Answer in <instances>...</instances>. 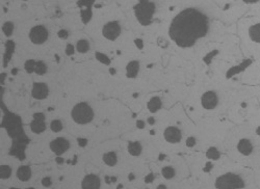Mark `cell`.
Instances as JSON below:
<instances>
[{
    "instance_id": "1",
    "label": "cell",
    "mask_w": 260,
    "mask_h": 189,
    "mask_svg": "<svg viewBox=\"0 0 260 189\" xmlns=\"http://www.w3.org/2000/svg\"><path fill=\"white\" fill-rule=\"evenodd\" d=\"M208 26V18L203 13L195 9H187L174 18L169 35L179 47L187 48L207 35Z\"/></svg>"
},
{
    "instance_id": "2",
    "label": "cell",
    "mask_w": 260,
    "mask_h": 189,
    "mask_svg": "<svg viewBox=\"0 0 260 189\" xmlns=\"http://www.w3.org/2000/svg\"><path fill=\"white\" fill-rule=\"evenodd\" d=\"M215 187L217 189H241L245 187V181L241 179L240 176L227 172L215 180Z\"/></svg>"
},
{
    "instance_id": "3",
    "label": "cell",
    "mask_w": 260,
    "mask_h": 189,
    "mask_svg": "<svg viewBox=\"0 0 260 189\" xmlns=\"http://www.w3.org/2000/svg\"><path fill=\"white\" fill-rule=\"evenodd\" d=\"M71 115L73 120L77 124H88L93 120L94 111L88 103L81 102L73 107Z\"/></svg>"
},
{
    "instance_id": "4",
    "label": "cell",
    "mask_w": 260,
    "mask_h": 189,
    "mask_svg": "<svg viewBox=\"0 0 260 189\" xmlns=\"http://www.w3.org/2000/svg\"><path fill=\"white\" fill-rule=\"evenodd\" d=\"M154 12H155V4L149 1H141L134 6L136 18L141 24L145 26L150 24Z\"/></svg>"
},
{
    "instance_id": "5",
    "label": "cell",
    "mask_w": 260,
    "mask_h": 189,
    "mask_svg": "<svg viewBox=\"0 0 260 189\" xmlns=\"http://www.w3.org/2000/svg\"><path fill=\"white\" fill-rule=\"evenodd\" d=\"M48 30L45 26L43 25H38V26H35L30 29V32H29V39L30 41L32 42L33 44L36 45H40V44H43L45 43L48 39Z\"/></svg>"
},
{
    "instance_id": "6",
    "label": "cell",
    "mask_w": 260,
    "mask_h": 189,
    "mask_svg": "<svg viewBox=\"0 0 260 189\" xmlns=\"http://www.w3.org/2000/svg\"><path fill=\"white\" fill-rule=\"evenodd\" d=\"M102 33H103L104 38H106L107 40L115 41L121 33V26L117 21L107 22L102 29Z\"/></svg>"
},
{
    "instance_id": "7",
    "label": "cell",
    "mask_w": 260,
    "mask_h": 189,
    "mask_svg": "<svg viewBox=\"0 0 260 189\" xmlns=\"http://www.w3.org/2000/svg\"><path fill=\"white\" fill-rule=\"evenodd\" d=\"M217 102H219V98H217V94L212 91H206V93L203 94L201 98V104L202 106L204 107L205 109L211 110L215 108V106L217 105Z\"/></svg>"
},
{
    "instance_id": "8",
    "label": "cell",
    "mask_w": 260,
    "mask_h": 189,
    "mask_svg": "<svg viewBox=\"0 0 260 189\" xmlns=\"http://www.w3.org/2000/svg\"><path fill=\"white\" fill-rule=\"evenodd\" d=\"M70 148V143L66 138L64 137H57L53 139L50 143V149L51 151L56 155L64 154L68 149Z\"/></svg>"
},
{
    "instance_id": "9",
    "label": "cell",
    "mask_w": 260,
    "mask_h": 189,
    "mask_svg": "<svg viewBox=\"0 0 260 189\" xmlns=\"http://www.w3.org/2000/svg\"><path fill=\"white\" fill-rule=\"evenodd\" d=\"M49 94V88L47 84L43 82H36L32 85V91L31 94L36 100H43L45 99Z\"/></svg>"
},
{
    "instance_id": "10",
    "label": "cell",
    "mask_w": 260,
    "mask_h": 189,
    "mask_svg": "<svg viewBox=\"0 0 260 189\" xmlns=\"http://www.w3.org/2000/svg\"><path fill=\"white\" fill-rule=\"evenodd\" d=\"M101 181L96 175H88L83 178L81 187L82 189H100Z\"/></svg>"
},
{
    "instance_id": "11",
    "label": "cell",
    "mask_w": 260,
    "mask_h": 189,
    "mask_svg": "<svg viewBox=\"0 0 260 189\" xmlns=\"http://www.w3.org/2000/svg\"><path fill=\"white\" fill-rule=\"evenodd\" d=\"M164 138L167 141H169L171 143H179L182 138V133H181L180 129H178L177 127H168L164 130Z\"/></svg>"
},
{
    "instance_id": "12",
    "label": "cell",
    "mask_w": 260,
    "mask_h": 189,
    "mask_svg": "<svg viewBox=\"0 0 260 189\" xmlns=\"http://www.w3.org/2000/svg\"><path fill=\"white\" fill-rule=\"evenodd\" d=\"M237 150L239 151L240 154L245 155V156H249L253 152V144L249 139L247 138H243L239 140V143L237 144Z\"/></svg>"
},
{
    "instance_id": "13",
    "label": "cell",
    "mask_w": 260,
    "mask_h": 189,
    "mask_svg": "<svg viewBox=\"0 0 260 189\" xmlns=\"http://www.w3.org/2000/svg\"><path fill=\"white\" fill-rule=\"evenodd\" d=\"M31 177V169L29 166L22 165L17 170V178L22 182H27Z\"/></svg>"
},
{
    "instance_id": "14",
    "label": "cell",
    "mask_w": 260,
    "mask_h": 189,
    "mask_svg": "<svg viewBox=\"0 0 260 189\" xmlns=\"http://www.w3.org/2000/svg\"><path fill=\"white\" fill-rule=\"evenodd\" d=\"M127 77L129 78H134L138 73V70H140V64L136 60H133V61H130L127 65Z\"/></svg>"
},
{
    "instance_id": "15",
    "label": "cell",
    "mask_w": 260,
    "mask_h": 189,
    "mask_svg": "<svg viewBox=\"0 0 260 189\" xmlns=\"http://www.w3.org/2000/svg\"><path fill=\"white\" fill-rule=\"evenodd\" d=\"M161 100H160V98H158V97H153L150 101L148 102V109L149 111L152 112V113H154V112L158 111V110L161 108Z\"/></svg>"
},
{
    "instance_id": "16",
    "label": "cell",
    "mask_w": 260,
    "mask_h": 189,
    "mask_svg": "<svg viewBox=\"0 0 260 189\" xmlns=\"http://www.w3.org/2000/svg\"><path fill=\"white\" fill-rule=\"evenodd\" d=\"M249 35L252 41L256 42V43H260V23L254 24L251 26L249 29Z\"/></svg>"
},
{
    "instance_id": "17",
    "label": "cell",
    "mask_w": 260,
    "mask_h": 189,
    "mask_svg": "<svg viewBox=\"0 0 260 189\" xmlns=\"http://www.w3.org/2000/svg\"><path fill=\"white\" fill-rule=\"evenodd\" d=\"M141 150H143L141 144L138 141H131L128 144V152L132 156H138V155H141Z\"/></svg>"
},
{
    "instance_id": "18",
    "label": "cell",
    "mask_w": 260,
    "mask_h": 189,
    "mask_svg": "<svg viewBox=\"0 0 260 189\" xmlns=\"http://www.w3.org/2000/svg\"><path fill=\"white\" fill-rule=\"evenodd\" d=\"M30 128L32 130V132L35 133H42L44 132L46 129V125L44 123V120H33L32 122L30 123Z\"/></svg>"
},
{
    "instance_id": "19",
    "label": "cell",
    "mask_w": 260,
    "mask_h": 189,
    "mask_svg": "<svg viewBox=\"0 0 260 189\" xmlns=\"http://www.w3.org/2000/svg\"><path fill=\"white\" fill-rule=\"evenodd\" d=\"M103 161L105 164L109 165V166H114V165L117 164L118 162V158H117V154L115 152H108V153H105L103 155Z\"/></svg>"
},
{
    "instance_id": "20",
    "label": "cell",
    "mask_w": 260,
    "mask_h": 189,
    "mask_svg": "<svg viewBox=\"0 0 260 189\" xmlns=\"http://www.w3.org/2000/svg\"><path fill=\"white\" fill-rule=\"evenodd\" d=\"M76 49L80 53H85L90 49V44H89V42L86 40H80L78 41L77 45H76Z\"/></svg>"
},
{
    "instance_id": "21",
    "label": "cell",
    "mask_w": 260,
    "mask_h": 189,
    "mask_svg": "<svg viewBox=\"0 0 260 189\" xmlns=\"http://www.w3.org/2000/svg\"><path fill=\"white\" fill-rule=\"evenodd\" d=\"M161 174H162V176H164V178H165V179H168V180H170V179H172V178L175 177L176 172H175V169H173V167L165 166V167L162 169Z\"/></svg>"
},
{
    "instance_id": "22",
    "label": "cell",
    "mask_w": 260,
    "mask_h": 189,
    "mask_svg": "<svg viewBox=\"0 0 260 189\" xmlns=\"http://www.w3.org/2000/svg\"><path fill=\"white\" fill-rule=\"evenodd\" d=\"M206 156H207V158H208V159L217 160L220 158V152L217 151V149H215V148H213V146H211V148H209L208 150H207Z\"/></svg>"
},
{
    "instance_id": "23",
    "label": "cell",
    "mask_w": 260,
    "mask_h": 189,
    "mask_svg": "<svg viewBox=\"0 0 260 189\" xmlns=\"http://www.w3.org/2000/svg\"><path fill=\"white\" fill-rule=\"evenodd\" d=\"M10 175H12V169L9 165H1V167H0V177H1V179H9Z\"/></svg>"
},
{
    "instance_id": "24",
    "label": "cell",
    "mask_w": 260,
    "mask_h": 189,
    "mask_svg": "<svg viewBox=\"0 0 260 189\" xmlns=\"http://www.w3.org/2000/svg\"><path fill=\"white\" fill-rule=\"evenodd\" d=\"M35 72L38 75H44L47 72V65H45L44 61H36V68H35Z\"/></svg>"
},
{
    "instance_id": "25",
    "label": "cell",
    "mask_w": 260,
    "mask_h": 189,
    "mask_svg": "<svg viewBox=\"0 0 260 189\" xmlns=\"http://www.w3.org/2000/svg\"><path fill=\"white\" fill-rule=\"evenodd\" d=\"M50 128L53 132H59V131H62V124L59 120H54L51 122Z\"/></svg>"
},
{
    "instance_id": "26",
    "label": "cell",
    "mask_w": 260,
    "mask_h": 189,
    "mask_svg": "<svg viewBox=\"0 0 260 189\" xmlns=\"http://www.w3.org/2000/svg\"><path fill=\"white\" fill-rule=\"evenodd\" d=\"M36 64V62L33 59L26 60V61H25V65H24L26 72H27V73H32V72H35Z\"/></svg>"
},
{
    "instance_id": "27",
    "label": "cell",
    "mask_w": 260,
    "mask_h": 189,
    "mask_svg": "<svg viewBox=\"0 0 260 189\" xmlns=\"http://www.w3.org/2000/svg\"><path fill=\"white\" fill-rule=\"evenodd\" d=\"M2 30L6 35H10L13 33V30H14V24L12 22H6L2 27Z\"/></svg>"
},
{
    "instance_id": "28",
    "label": "cell",
    "mask_w": 260,
    "mask_h": 189,
    "mask_svg": "<svg viewBox=\"0 0 260 189\" xmlns=\"http://www.w3.org/2000/svg\"><path fill=\"white\" fill-rule=\"evenodd\" d=\"M195 144H196V138L195 137H188L187 139H186V146H187L188 148H193Z\"/></svg>"
},
{
    "instance_id": "29",
    "label": "cell",
    "mask_w": 260,
    "mask_h": 189,
    "mask_svg": "<svg viewBox=\"0 0 260 189\" xmlns=\"http://www.w3.org/2000/svg\"><path fill=\"white\" fill-rule=\"evenodd\" d=\"M51 179L49 177H46V178H43V180H42V184H43V186H45V187H49V186L51 185Z\"/></svg>"
},
{
    "instance_id": "30",
    "label": "cell",
    "mask_w": 260,
    "mask_h": 189,
    "mask_svg": "<svg viewBox=\"0 0 260 189\" xmlns=\"http://www.w3.org/2000/svg\"><path fill=\"white\" fill-rule=\"evenodd\" d=\"M33 119L36 120H45V117H44L43 113H35L33 114Z\"/></svg>"
},
{
    "instance_id": "31",
    "label": "cell",
    "mask_w": 260,
    "mask_h": 189,
    "mask_svg": "<svg viewBox=\"0 0 260 189\" xmlns=\"http://www.w3.org/2000/svg\"><path fill=\"white\" fill-rule=\"evenodd\" d=\"M58 36H59V38H67L68 32L66 30H60L58 32Z\"/></svg>"
},
{
    "instance_id": "32",
    "label": "cell",
    "mask_w": 260,
    "mask_h": 189,
    "mask_svg": "<svg viewBox=\"0 0 260 189\" xmlns=\"http://www.w3.org/2000/svg\"><path fill=\"white\" fill-rule=\"evenodd\" d=\"M157 189H167V187H165V185H164V184H160V185L157 186Z\"/></svg>"
},
{
    "instance_id": "33",
    "label": "cell",
    "mask_w": 260,
    "mask_h": 189,
    "mask_svg": "<svg viewBox=\"0 0 260 189\" xmlns=\"http://www.w3.org/2000/svg\"><path fill=\"white\" fill-rule=\"evenodd\" d=\"M246 3H255V2H257L256 0H245Z\"/></svg>"
},
{
    "instance_id": "34",
    "label": "cell",
    "mask_w": 260,
    "mask_h": 189,
    "mask_svg": "<svg viewBox=\"0 0 260 189\" xmlns=\"http://www.w3.org/2000/svg\"><path fill=\"white\" fill-rule=\"evenodd\" d=\"M138 128H144V122H138Z\"/></svg>"
},
{
    "instance_id": "35",
    "label": "cell",
    "mask_w": 260,
    "mask_h": 189,
    "mask_svg": "<svg viewBox=\"0 0 260 189\" xmlns=\"http://www.w3.org/2000/svg\"><path fill=\"white\" fill-rule=\"evenodd\" d=\"M256 133H257V135H259V136H260V126H259V127L256 129Z\"/></svg>"
},
{
    "instance_id": "36",
    "label": "cell",
    "mask_w": 260,
    "mask_h": 189,
    "mask_svg": "<svg viewBox=\"0 0 260 189\" xmlns=\"http://www.w3.org/2000/svg\"><path fill=\"white\" fill-rule=\"evenodd\" d=\"M133 179H134V175L130 174V175H129V180L131 181V180H133Z\"/></svg>"
}]
</instances>
